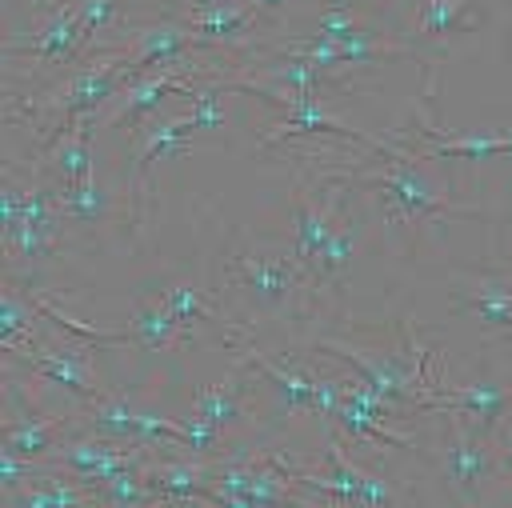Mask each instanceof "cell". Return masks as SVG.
<instances>
[{
    "label": "cell",
    "mask_w": 512,
    "mask_h": 508,
    "mask_svg": "<svg viewBox=\"0 0 512 508\" xmlns=\"http://www.w3.org/2000/svg\"><path fill=\"white\" fill-rule=\"evenodd\" d=\"M360 188L376 192L380 204H384V216L392 224H416V220H440V216H480L476 208H456L448 204V196L436 192L432 180H424L416 168H412V156L408 152H396L388 156V168L372 172V176H360Z\"/></svg>",
    "instance_id": "cell-1"
},
{
    "label": "cell",
    "mask_w": 512,
    "mask_h": 508,
    "mask_svg": "<svg viewBox=\"0 0 512 508\" xmlns=\"http://www.w3.org/2000/svg\"><path fill=\"white\" fill-rule=\"evenodd\" d=\"M436 416H444V424H448L440 472H444V480L452 484V492H456L468 508H476V500L484 496V484L500 472V456H496V448H492L496 436L480 432L472 420H464V416L452 412V408H440Z\"/></svg>",
    "instance_id": "cell-2"
},
{
    "label": "cell",
    "mask_w": 512,
    "mask_h": 508,
    "mask_svg": "<svg viewBox=\"0 0 512 508\" xmlns=\"http://www.w3.org/2000/svg\"><path fill=\"white\" fill-rule=\"evenodd\" d=\"M452 312L512 344V276L488 264H452Z\"/></svg>",
    "instance_id": "cell-3"
},
{
    "label": "cell",
    "mask_w": 512,
    "mask_h": 508,
    "mask_svg": "<svg viewBox=\"0 0 512 508\" xmlns=\"http://www.w3.org/2000/svg\"><path fill=\"white\" fill-rule=\"evenodd\" d=\"M228 276L240 292H248L260 304H284L296 288L316 284L296 256H260V252H236L228 260Z\"/></svg>",
    "instance_id": "cell-4"
},
{
    "label": "cell",
    "mask_w": 512,
    "mask_h": 508,
    "mask_svg": "<svg viewBox=\"0 0 512 508\" xmlns=\"http://www.w3.org/2000/svg\"><path fill=\"white\" fill-rule=\"evenodd\" d=\"M508 404H512V388L496 384V380H472V384H428V396H424V412H440V408H452L460 412L464 420H472L480 432L496 436L504 416H508Z\"/></svg>",
    "instance_id": "cell-5"
},
{
    "label": "cell",
    "mask_w": 512,
    "mask_h": 508,
    "mask_svg": "<svg viewBox=\"0 0 512 508\" xmlns=\"http://www.w3.org/2000/svg\"><path fill=\"white\" fill-rule=\"evenodd\" d=\"M188 60H176V64H160V68H152V72H140V76H132L128 84H124V92L116 96L120 104H116V112L108 116L112 124H124L128 132H136V124L144 120V116H152L160 104H164V96H172V92H192V76H184L180 68H184Z\"/></svg>",
    "instance_id": "cell-6"
},
{
    "label": "cell",
    "mask_w": 512,
    "mask_h": 508,
    "mask_svg": "<svg viewBox=\"0 0 512 508\" xmlns=\"http://www.w3.org/2000/svg\"><path fill=\"white\" fill-rule=\"evenodd\" d=\"M196 48H208V40H200L192 32L188 20H156L148 28L136 32V40L124 48V60H128V80L140 76L144 68H160V64H176L184 60L188 52Z\"/></svg>",
    "instance_id": "cell-7"
},
{
    "label": "cell",
    "mask_w": 512,
    "mask_h": 508,
    "mask_svg": "<svg viewBox=\"0 0 512 508\" xmlns=\"http://www.w3.org/2000/svg\"><path fill=\"white\" fill-rule=\"evenodd\" d=\"M24 368H28L32 376H40L44 384H56V388L72 392L84 408L104 396V388H100L96 376L88 372V360L80 356V348H52L48 340H36V348L24 352Z\"/></svg>",
    "instance_id": "cell-8"
},
{
    "label": "cell",
    "mask_w": 512,
    "mask_h": 508,
    "mask_svg": "<svg viewBox=\"0 0 512 508\" xmlns=\"http://www.w3.org/2000/svg\"><path fill=\"white\" fill-rule=\"evenodd\" d=\"M196 136H200V132H196V124H192L188 112L156 116V120L144 128V144H140V152H136V160H132V220H136V196L144 192V176H148V168H152L156 160H164V156H180V152H188Z\"/></svg>",
    "instance_id": "cell-9"
},
{
    "label": "cell",
    "mask_w": 512,
    "mask_h": 508,
    "mask_svg": "<svg viewBox=\"0 0 512 508\" xmlns=\"http://www.w3.org/2000/svg\"><path fill=\"white\" fill-rule=\"evenodd\" d=\"M48 180L56 184V192H72L80 184L92 180V120H80L76 128L60 132L48 140Z\"/></svg>",
    "instance_id": "cell-10"
},
{
    "label": "cell",
    "mask_w": 512,
    "mask_h": 508,
    "mask_svg": "<svg viewBox=\"0 0 512 508\" xmlns=\"http://www.w3.org/2000/svg\"><path fill=\"white\" fill-rule=\"evenodd\" d=\"M248 368H256L276 392H280V408L284 416L288 412H316V372L312 368H300L292 360H276L260 348H244L240 356Z\"/></svg>",
    "instance_id": "cell-11"
},
{
    "label": "cell",
    "mask_w": 512,
    "mask_h": 508,
    "mask_svg": "<svg viewBox=\"0 0 512 508\" xmlns=\"http://www.w3.org/2000/svg\"><path fill=\"white\" fill-rule=\"evenodd\" d=\"M80 48H84V32H80L76 4L52 8V12L36 24V32L24 40V56L36 60V64H64V60H76Z\"/></svg>",
    "instance_id": "cell-12"
},
{
    "label": "cell",
    "mask_w": 512,
    "mask_h": 508,
    "mask_svg": "<svg viewBox=\"0 0 512 508\" xmlns=\"http://www.w3.org/2000/svg\"><path fill=\"white\" fill-rule=\"evenodd\" d=\"M68 432H76V412H44V416H8L4 420V452L44 460Z\"/></svg>",
    "instance_id": "cell-13"
},
{
    "label": "cell",
    "mask_w": 512,
    "mask_h": 508,
    "mask_svg": "<svg viewBox=\"0 0 512 508\" xmlns=\"http://www.w3.org/2000/svg\"><path fill=\"white\" fill-rule=\"evenodd\" d=\"M288 204H292V224H296L292 256H296V260H300L308 272H316V260H320V252H324V244H328V236H332L336 216H332V208H324V204L308 200L300 180H292ZM312 280H316V276H312Z\"/></svg>",
    "instance_id": "cell-14"
},
{
    "label": "cell",
    "mask_w": 512,
    "mask_h": 508,
    "mask_svg": "<svg viewBox=\"0 0 512 508\" xmlns=\"http://www.w3.org/2000/svg\"><path fill=\"white\" fill-rule=\"evenodd\" d=\"M4 508H104L96 500V492L88 484H80L68 472H48L24 488H16L12 496H4Z\"/></svg>",
    "instance_id": "cell-15"
},
{
    "label": "cell",
    "mask_w": 512,
    "mask_h": 508,
    "mask_svg": "<svg viewBox=\"0 0 512 508\" xmlns=\"http://www.w3.org/2000/svg\"><path fill=\"white\" fill-rule=\"evenodd\" d=\"M192 412L200 420H208L212 428H232L236 420H244V360L220 380V384H208V388H196L192 396Z\"/></svg>",
    "instance_id": "cell-16"
},
{
    "label": "cell",
    "mask_w": 512,
    "mask_h": 508,
    "mask_svg": "<svg viewBox=\"0 0 512 508\" xmlns=\"http://www.w3.org/2000/svg\"><path fill=\"white\" fill-rule=\"evenodd\" d=\"M128 332H132V344L144 348V352H160V348H168V344H176V340H188V332L180 328V320L172 316V308H168L160 296L132 304Z\"/></svg>",
    "instance_id": "cell-17"
},
{
    "label": "cell",
    "mask_w": 512,
    "mask_h": 508,
    "mask_svg": "<svg viewBox=\"0 0 512 508\" xmlns=\"http://www.w3.org/2000/svg\"><path fill=\"white\" fill-rule=\"evenodd\" d=\"M480 20H484V12H476V4L424 0V8H420V40L436 44V52H448V40L456 32H476Z\"/></svg>",
    "instance_id": "cell-18"
},
{
    "label": "cell",
    "mask_w": 512,
    "mask_h": 508,
    "mask_svg": "<svg viewBox=\"0 0 512 508\" xmlns=\"http://www.w3.org/2000/svg\"><path fill=\"white\" fill-rule=\"evenodd\" d=\"M360 232H364L360 216L344 208V212L336 216V224H332V236H328L320 260H316V272H312L316 284H340V276L348 272V264H352V256H356V248H360Z\"/></svg>",
    "instance_id": "cell-19"
},
{
    "label": "cell",
    "mask_w": 512,
    "mask_h": 508,
    "mask_svg": "<svg viewBox=\"0 0 512 508\" xmlns=\"http://www.w3.org/2000/svg\"><path fill=\"white\" fill-rule=\"evenodd\" d=\"M188 24H192V32H196L200 40L220 44V40H236V36H244L252 24H260V12H256L248 0H236V4L188 12Z\"/></svg>",
    "instance_id": "cell-20"
},
{
    "label": "cell",
    "mask_w": 512,
    "mask_h": 508,
    "mask_svg": "<svg viewBox=\"0 0 512 508\" xmlns=\"http://www.w3.org/2000/svg\"><path fill=\"white\" fill-rule=\"evenodd\" d=\"M84 420L92 432L108 436V440H120V444H136V420H140V408L120 400V396H100L96 404L84 408Z\"/></svg>",
    "instance_id": "cell-21"
},
{
    "label": "cell",
    "mask_w": 512,
    "mask_h": 508,
    "mask_svg": "<svg viewBox=\"0 0 512 508\" xmlns=\"http://www.w3.org/2000/svg\"><path fill=\"white\" fill-rule=\"evenodd\" d=\"M168 308H172V316L180 320V328L192 336V328L196 324H204V320H212V308H208V300L200 296V288L196 284H172V288H164V296H160Z\"/></svg>",
    "instance_id": "cell-22"
},
{
    "label": "cell",
    "mask_w": 512,
    "mask_h": 508,
    "mask_svg": "<svg viewBox=\"0 0 512 508\" xmlns=\"http://www.w3.org/2000/svg\"><path fill=\"white\" fill-rule=\"evenodd\" d=\"M104 208H108V192L96 180H88V184H80V188H72V192L60 196V212L72 224H96L104 216Z\"/></svg>",
    "instance_id": "cell-23"
},
{
    "label": "cell",
    "mask_w": 512,
    "mask_h": 508,
    "mask_svg": "<svg viewBox=\"0 0 512 508\" xmlns=\"http://www.w3.org/2000/svg\"><path fill=\"white\" fill-rule=\"evenodd\" d=\"M116 4H120V0H76V16H80L84 44H88V40H92L100 28H108V24H112Z\"/></svg>",
    "instance_id": "cell-24"
},
{
    "label": "cell",
    "mask_w": 512,
    "mask_h": 508,
    "mask_svg": "<svg viewBox=\"0 0 512 508\" xmlns=\"http://www.w3.org/2000/svg\"><path fill=\"white\" fill-rule=\"evenodd\" d=\"M152 508H216L212 496H160Z\"/></svg>",
    "instance_id": "cell-25"
},
{
    "label": "cell",
    "mask_w": 512,
    "mask_h": 508,
    "mask_svg": "<svg viewBox=\"0 0 512 508\" xmlns=\"http://www.w3.org/2000/svg\"><path fill=\"white\" fill-rule=\"evenodd\" d=\"M256 12H260V20H276V16H284V8L292 4V0H248Z\"/></svg>",
    "instance_id": "cell-26"
},
{
    "label": "cell",
    "mask_w": 512,
    "mask_h": 508,
    "mask_svg": "<svg viewBox=\"0 0 512 508\" xmlns=\"http://www.w3.org/2000/svg\"><path fill=\"white\" fill-rule=\"evenodd\" d=\"M220 4H236V0H192L188 12H200V8H220Z\"/></svg>",
    "instance_id": "cell-27"
}]
</instances>
